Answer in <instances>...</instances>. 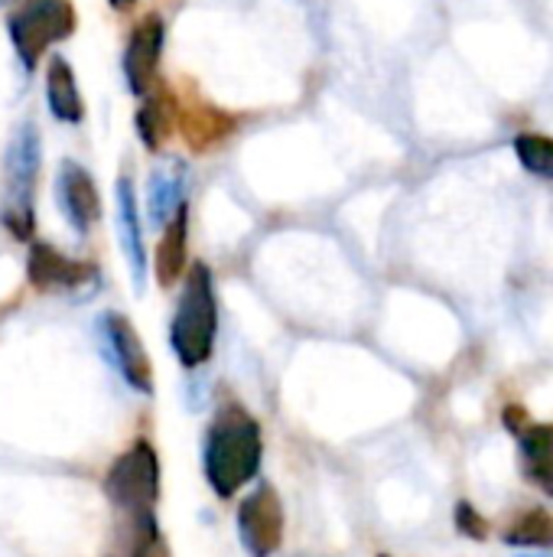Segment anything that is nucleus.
<instances>
[{
	"instance_id": "f257e3e1",
	"label": "nucleus",
	"mask_w": 553,
	"mask_h": 557,
	"mask_svg": "<svg viewBox=\"0 0 553 557\" xmlns=\"http://www.w3.org/2000/svg\"><path fill=\"white\" fill-rule=\"evenodd\" d=\"M261 454L264 444L257 421L238 405L222 408L205 434L202 450L205 480L215 490V496L231 499L241 486H248L261 470Z\"/></svg>"
},
{
	"instance_id": "f03ea898",
	"label": "nucleus",
	"mask_w": 553,
	"mask_h": 557,
	"mask_svg": "<svg viewBox=\"0 0 553 557\" xmlns=\"http://www.w3.org/2000/svg\"><path fill=\"white\" fill-rule=\"evenodd\" d=\"M215 333H218L215 281H212V271L199 261L186 274V287L169 323V346L179 366L186 369L205 366L215 349Z\"/></svg>"
},
{
	"instance_id": "7ed1b4c3",
	"label": "nucleus",
	"mask_w": 553,
	"mask_h": 557,
	"mask_svg": "<svg viewBox=\"0 0 553 557\" xmlns=\"http://www.w3.org/2000/svg\"><path fill=\"white\" fill-rule=\"evenodd\" d=\"M42 166V140L33 121H23L3 153V225L16 242H29L36 228L33 189Z\"/></svg>"
},
{
	"instance_id": "20e7f679",
	"label": "nucleus",
	"mask_w": 553,
	"mask_h": 557,
	"mask_svg": "<svg viewBox=\"0 0 553 557\" xmlns=\"http://www.w3.org/2000/svg\"><path fill=\"white\" fill-rule=\"evenodd\" d=\"M7 33L16 59L26 72H33L49 46L75 33V7L72 0H20V7L7 16Z\"/></svg>"
},
{
	"instance_id": "39448f33",
	"label": "nucleus",
	"mask_w": 553,
	"mask_h": 557,
	"mask_svg": "<svg viewBox=\"0 0 553 557\" xmlns=\"http://www.w3.org/2000/svg\"><path fill=\"white\" fill-rule=\"evenodd\" d=\"M104 496L124 512H150L160 499V460L156 450L140 441L104 476Z\"/></svg>"
},
{
	"instance_id": "423d86ee",
	"label": "nucleus",
	"mask_w": 553,
	"mask_h": 557,
	"mask_svg": "<svg viewBox=\"0 0 553 557\" xmlns=\"http://www.w3.org/2000/svg\"><path fill=\"white\" fill-rule=\"evenodd\" d=\"M238 542L251 557H274L284 545V503L271 483H257L235 516Z\"/></svg>"
},
{
	"instance_id": "0eeeda50",
	"label": "nucleus",
	"mask_w": 553,
	"mask_h": 557,
	"mask_svg": "<svg viewBox=\"0 0 553 557\" xmlns=\"http://www.w3.org/2000/svg\"><path fill=\"white\" fill-rule=\"evenodd\" d=\"M98 339L104 349V359L121 372V379L140 392V395H153V369H150V356L137 336V330L130 326V320L124 313H101L98 317Z\"/></svg>"
},
{
	"instance_id": "6e6552de",
	"label": "nucleus",
	"mask_w": 553,
	"mask_h": 557,
	"mask_svg": "<svg viewBox=\"0 0 553 557\" xmlns=\"http://www.w3.org/2000/svg\"><path fill=\"white\" fill-rule=\"evenodd\" d=\"M26 281L39 294H88L98 287V268L65 258L59 248L36 242L26 258Z\"/></svg>"
},
{
	"instance_id": "1a4fd4ad",
	"label": "nucleus",
	"mask_w": 553,
	"mask_h": 557,
	"mask_svg": "<svg viewBox=\"0 0 553 557\" xmlns=\"http://www.w3.org/2000/svg\"><path fill=\"white\" fill-rule=\"evenodd\" d=\"M163 42H166V23L160 13H147L134 23L127 36V49H124V78H127L130 95L143 98L156 85Z\"/></svg>"
},
{
	"instance_id": "9d476101",
	"label": "nucleus",
	"mask_w": 553,
	"mask_h": 557,
	"mask_svg": "<svg viewBox=\"0 0 553 557\" xmlns=\"http://www.w3.org/2000/svg\"><path fill=\"white\" fill-rule=\"evenodd\" d=\"M55 202H59V212L75 235H88L95 228V222L101 219V193H98L91 173L75 160H65L59 166Z\"/></svg>"
},
{
	"instance_id": "9b49d317",
	"label": "nucleus",
	"mask_w": 553,
	"mask_h": 557,
	"mask_svg": "<svg viewBox=\"0 0 553 557\" xmlns=\"http://www.w3.org/2000/svg\"><path fill=\"white\" fill-rule=\"evenodd\" d=\"M117 199V238L130 268V281L137 290H143L147 281V251H143V235H140V215H137V196H134V183L127 176L117 180L114 189Z\"/></svg>"
},
{
	"instance_id": "f8f14e48",
	"label": "nucleus",
	"mask_w": 553,
	"mask_h": 557,
	"mask_svg": "<svg viewBox=\"0 0 553 557\" xmlns=\"http://www.w3.org/2000/svg\"><path fill=\"white\" fill-rule=\"evenodd\" d=\"M518 457L525 480L553 499V424H528L518 434Z\"/></svg>"
},
{
	"instance_id": "ddd939ff",
	"label": "nucleus",
	"mask_w": 553,
	"mask_h": 557,
	"mask_svg": "<svg viewBox=\"0 0 553 557\" xmlns=\"http://www.w3.org/2000/svg\"><path fill=\"white\" fill-rule=\"evenodd\" d=\"M46 101L55 121L62 124H81L85 117V101L75 82V69L65 55H52L46 65Z\"/></svg>"
},
{
	"instance_id": "4468645a",
	"label": "nucleus",
	"mask_w": 553,
	"mask_h": 557,
	"mask_svg": "<svg viewBox=\"0 0 553 557\" xmlns=\"http://www.w3.org/2000/svg\"><path fill=\"white\" fill-rule=\"evenodd\" d=\"M183 202H186V166L179 160H169V163L153 166L150 183H147V212H150V222L156 228L166 225Z\"/></svg>"
},
{
	"instance_id": "2eb2a0df",
	"label": "nucleus",
	"mask_w": 553,
	"mask_h": 557,
	"mask_svg": "<svg viewBox=\"0 0 553 557\" xmlns=\"http://www.w3.org/2000/svg\"><path fill=\"white\" fill-rule=\"evenodd\" d=\"M186 242H189V202H183L173 219L163 225L160 245H156V281L160 287H173L186 274Z\"/></svg>"
},
{
	"instance_id": "dca6fc26",
	"label": "nucleus",
	"mask_w": 553,
	"mask_h": 557,
	"mask_svg": "<svg viewBox=\"0 0 553 557\" xmlns=\"http://www.w3.org/2000/svg\"><path fill=\"white\" fill-rule=\"evenodd\" d=\"M179 124H183V137L189 144V150L202 153L209 147H215L218 140H225L235 127V117L212 108V104H196V108H186L179 114Z\"/></svg>"
},
{
	"instance_id": "f3484780",
	"label": "nucleus",
	"mask_w": 553,
	"mask_h": 557,
	"mask_svg": "<svg viewBox=\"0 0 553 557\" xmlns=\"http://www.w3.org/2000/svg\"><path fill=\"white\" fill-rule=\"evenodd\" d=\"M508 548H528V552H553V516L548 509H528L521 512L502 535Z\"/></svg>"
},
{
	"instance_id": "a211bd4d",
	"label": "nucleus",
	"mask_w": 553,
	"mask_h": 557,
	"mask_svg": "<svg viewBox=\"0 0 553 557\" xmlns=\"http://www.w3.org/2000/svg\"><path fill=\"white\" fill-rule=\"evenodd\" d=\"M137 137L143 140L147 150H160L166 147L169 134H173V108H169V98H147L140 108H137Z\"/></svg>"
},
{
	"instance_id": "6ab92c4d",
	"label": "nucleus",
	"mask_w": 553,
	"mask_h": 557,
	"mask_svg": "<svg viewBox=\"0 0 553 557\" xmlns=\"http://www.w3.org/2000/svg\"><path fill=\"white\" fill-rule=\"evenodd\" d=\"M515 153L521 166L541 180H553V137L548 134H518Z\"/></svg>"
},
{
	"instance_id": "aec40b11",
	"label": "nucleus",
	"mask_w": 553,
	"mask_h": 557,
	"mask_svg": "<svg viewBox=\"0 0 553 557\" xmlns=\"http://www.w3.org/2000/svg\"><path fill=\"white\" fill-rule=\"evenodd\" d=\"M453 522H456V532L466 535L469 542H486V539H489V522H486V516H482L473 503H466V499L456 503Z\"/></svg>"
},
{
	"instance_id": "412c9836",
	"label": "nucleus",
	"mask_w": 553,
	"mask_h": 557,
	"mask_svg": "<svg viewBox=\"0 0 553 557\" xmlns=\"http://www.w3.org/2000/svg\"><path fill=\"white\" fill-rule=\"evenodd\" d=\"M502 424H505V431H508L512 437H518V434L531 424L528 408H525V405H505V411H502Z\"/></svg>"
},
{
	"instance_id": "4be33fe9",
	"label": "nucleus",
	"mask_w": 553,
	"mask_h": 557,
	"mask_svg": "<svg viewBox=\"0 0 553 557\" xmlns=\"http://www.w3.org/2000/svg\"><path fill=\"white\" fill-rule=\"evenodd\" d=\"M134 3H137V0H111L114 10H127V7H134Z\"/></svg>"
},
{
	"instance_id": "5701e85b",
	"label": "nucleus",
	"mask_w": 553,
	"mask_h": 557,
	"mask_svg": "<svg viewBox=\"0 0 553 557\" xmlns=\"http://www.w3.org/2000/svg\"><path fill=\"white\" fill-rule=\"evenodd\" d=\"M521 557H548V555H521Z\"/></svg>"
},
{
	"instance_id": "b1692460",
	"label": "nucleus",
	"mask_w": 553,
	"mask_h": 557,
	"mask_svg": "<svg viewBox=\"0 0 553 557\" xmlns=\"http://www.w3.org/2000/svg\"><path fill=\"white\" fill-rule=\"evenodd\" d=\"M381 557H388V555H381Z\"/></svg>"
}]
</instances>
